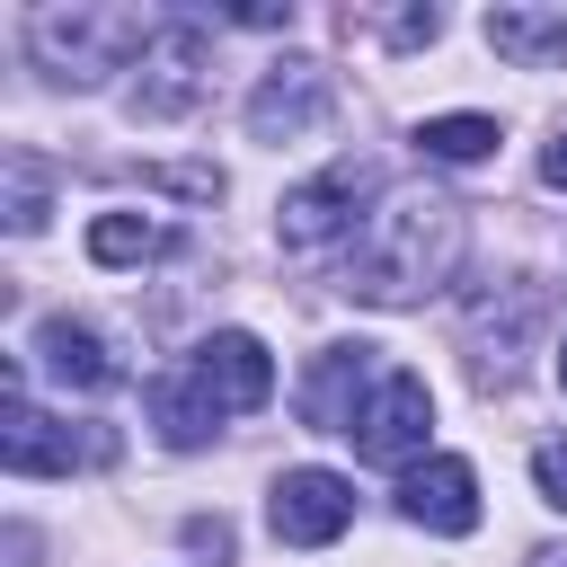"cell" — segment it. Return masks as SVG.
I'll list each match as a JSON object with an SVG mask.
<instances>
[{"instance_id": "obj_10", "label": "cell", "mask_w": 567, "mask_h": 567, "mask_svg": "<svg viewBox=\"0 0 567 567\" xmlns=\"http://www.w3.org/2000/svg\"><path fill=\"white\" fill-rule=\"evenodd\" d=\"M399 514H408L416 532H443V540L478 532V470L452 461V452H425V461L399 478Z\"/></svg>"}, {"instance_id": "obj_17", "label": "cell", "mask_w": 567, "mask_h": 567, "mask_svg": "<svg viewBox=\"0 0 567 567\" xmlns=\"http://www.w3.org/2000/svg\"><path fill=\"white\" fill-rule=\"evenodd\" d=\"M9 230H44V168L27 151L9 159Z\"/></svg>"}, {"instance_id": "obj_9", "label": "cell", "mask_w": 567, "mask_h": 567, "mask_svg": "<svg viewBox=\"0 0 567 567\" xmlns=\"http://www.w3.org/2000/svg\"><path fill=\"white\" fill-rule=\"evenodd\" d=\"M186 372L213 390V408H221V416H248V408H266V399H275V354H266L248 328L204 337V346L186 354Z\"/></svg>"}, {"instance_id": "obj_3", "label": "cell", "mask_w": 567, "mask_h": 567, "mask_svg": "<svg viewBox=\"0 0 567 567\" xmlns=\"http://www.w3.org/2000/svg\"><path fill=\"white\" fill-rule=\"evenodd\" d=\"M204 97H213V44H204L195 18H168L133 62V115L168 124V115H195Z\"/></svg>"}, {"instance_id": "obj_18", "label": "cell", "mask_w": 567, "mask_h": 567, "mask_svg": "<svg viewBox=\"0 0 567 567\" xmlns=\"http://www.w3.org/2000/svg\"><path fill=\"white\" fill-rule=\"evenodd\" d=\"M532 478H540V496L567 514V443H540V452H532Z\"/></svg>"}, {"instance_id": "obj_13", "label": "cell", "mask_w": 567, "mask_h": 567, "mask_svg": "<svg viewBox=\"0 0 567 567\" xmlns=\"http://www.w3.org/2000/svg\"><path fill=\"white\" fill-rule=\"evenodd\" d=\"M151 425H159L168 452H195V443L221 434V408H213V390L195 372H168V381H151Z\"/></svg>"}, {"instance_id": "obj_22", "label": "cell", "mask_w": 567, "mask_h": 567, "mask_svg": "<svg viewBox=\"0 0 567 567\" xmlns=\"http://www.w3.org/2000/svg\"><path fill=\"white\" fill-rule=\"evenodd\" d=\"M558 390H567V337H558Z\"/></svg>"}, {"instance_id": "obj_19", "label": "cell", "mask_w": 567, "mask_h": 567, "mask_svg": "<svg viewBox=\"0 0 567 567\" xmlns=\"http://www.w3.org/2000/svg\"><path fill=\"white\" fill-rule=\"evenodd\" d=\"M186 540H195V549H213V558H230V523H186Z\"/></svg>"}, {"instance_id": "obj_7", "label": "cell", "mask_w": 567, "mask_h": 567, "mask_svg": "<svg viewBox=\"0 0 567 567\" xmlns=\"http://www.w3.org/2000/svg\"><path fill=\"white\" fill-rule=\"evenodd\" d=\"M328 106H337V89H328L319 62H275L257 80V97H248V133L257 142H301V133L328 124Z\"/></svg>"}, {"instance_id": "obj_11", "label": "cell", "mask_w": 567, "mask_h": 567, "mask_svg": "<svg viewBox=\"0 0 567 567\" xmlns=\"http://www.w3.org/2000/svg\"><path fill=\"white\" fill-rule=\"evenodd\" d=\"M372 390H381V354L372 346H328L310 363V381H301V416L319 434H354V416H363Z\"/></svg>"}, {"instance_id": "obj_12", "label": "cell", "mask_w": 567, "mask_h": 567, "mask_svg": "<svg viewBox=\"0 0 567 567\" xmlns=\"http://www.w3.org/2000/svg\"><path fill=\"white\" fill-rule=\"evenodd\" d=\"M35 354H44V372H53L62 390H115V381H124V363L106 354V337L80 328V319H44V328H35Z\"/></svg>"}, {"instance_id": "obj_8", "label": "cell", "mask_w": 567, "mask_h": 567, "mask_svg": "<svg viewBox=\"0 0 567 567\" xmlns=\"http://www.w3.org/2000/svg\"><path fill=\"white\" fill-rule=\"evenodd\" d=\"M372 195V159H328L319 177H301L284 195V248H319L354 221V204Z\"/></svg>"}, {"instance_id": "obj_20", "label": "cell", "mask_w": 567, "mask_h": 567, "mask_svg": "<svg viewBox=\"0 0 567 567\" xmlns=\"http://www.w3.org/2000/svg\"><path fill=\"white\" fill-rule=\"evenodd\" d=\"M540 177H549V186H558V195H567V133H558V142H549V151H540Z\"/></svg>"}, {"instance_id": "obj_1", "label": "cell", "mask_w": 567, "mask_h": 567, "mask_svg": "<svg viewBox=\"0 0 567 567\" xmlns=\"http://www.w3.org/2000/svg\"><path fill=\"white\" fill-rule=\"evenodd\" d=\"M470 257V221L452 195L434 186H408V195H381V213L354 230L346 248V292L372 301V310H416L425 292H443Z\"/></svg>"}, {"instance_id": "obj_21", "label": "cell", "mask_w": 567, "mask_h": 567, "mask_svg": "<svg viewBox=\"0 0 567 567\" xmlns=\"http://www.w3.org/2000/svg\"><path fill=\"white\" fill-rule=\"evenodd\" d=\"M532 567H567V549H540V558H532Z\"/></svg>"}, {"instance_id": "obj_2", "label": "cell", "mask_w": 567, "mask_h": 567, "mask_svg": "<svg viewBox=\"0 0 567 567\" xmlns=\"http://www.w3.org/2000/svg\"><path fill=\"white\" fill-rule=\"evenodd\" d=\"M159 27H142L133 9H35L27 18V44H35V62L53 71V80H71V89H97L106 71H124L142 44H151Z\"/></svg>"}, {"instance_id": "obj_6", "label": "cell", "mask_w": 567, "mask_h": 567, "mask_svg": "<svg viewBox=\"0 0 567 567\" xmlns=\"http://www.w3.org/2000/svg\"><path fill=\"white\" fill-rule=\"evenodd\" d=\"M425 425H434L425 381H416V372H381V390L363 399V416H354V434H346V443H354L363 461H408V470H416Z\"/></svg>"}, {"instance_id": "obj_5", "label": "cell", "mask_w": 567, "mask_h": 567, "mask_svg": "<svg viewBox=\"0 0 567 567\" xmlns=\"http://www.w3.org/2000/svg\"><path fill=\"white\" fill-rule=\"evenodd\" d=\"M266 523H275V540H292V549H328L346 523H354V487L337 478V470H284L275 487H266Z\"/></svg>"}, {"instance_id": "obj_4", "label": "cell", "mask_w": 567, "mask_h": 567, "mask_svg": "<svg viewBox=\"0 0 567 567\" xmlns=\"http://www.w3.org/2000/svg\"><path fill=\"white\" fill-rule=\"evenodd\" d=\"M0 461L18 470V478H71L80 461H115V434L97 425V434H71V425H53L18 381H9V408H0Z\"/></svg>"}, {"instance_id": "obj_15", "label": "cell", "mask_w": 567, "mask_h": 567, "mask_svg": "<svg viewBox=\"0 0 567 567\" xmlns=\"http://www.w3.org/2000/svg\"><path fill=\"white\" fill-rule=\"evenodd\" d=\"M416 151L443 159V168H470V159L496 151V115H425L416 124Z\"/></svg>"}, {"instance_id": "obj_14", "label": "cell", "mask_w": 567, "mask_h": 567, "mask_svg": "<svg viewBox=\"0 0 567 567\" xmlns=\"http://www.w3.org/2000/svg\"><path fill=\"white\" fill-rule=\"evenodd\" d=\"M487 44L523 71L567 62V9H487Z\"/></svg>"}, {"instance_id": "obj_16", "label": "cell", "mask_w": 567, "mask_h": 567, "mask_svg": "<svg viewBox=\"0 0 567 567\" xmlns=\"http://www.w3.org/2000/svg\"><path fill=\"white\" fill-rule=\"evenodd\" d=\"M89 257L97 266H142V257H168V230L142 221V213H97L89 221Z\"/></svg>"}]
</instances>
